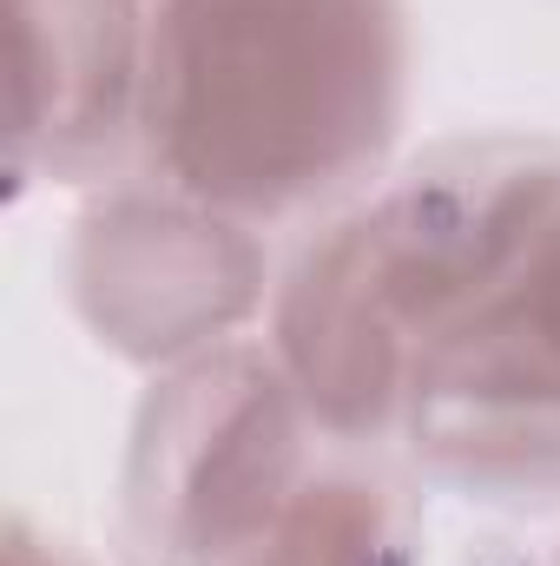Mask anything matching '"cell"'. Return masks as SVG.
Listing matches in <instances>:
<instances>
[{
    "label": "cell",
    "mask_w": 560,
    "mask_h": 566,
    "mask_svg": "<svg viewBox=\"0 0 560 566\" xmlns=\"http://www.w3.org/2000/svg\"><path fill=\"white\" fill-rule=\"evenodd\" d=\"M409 60V0H158L145 178L251 231L297 224L383 171Z\"/></svg>",
    "instance_id": "6da1fadb"
},
{
    "label": "cell",
    "mask_w": 560,
    "mask_h": 566,
    "mask_svg": "<svg viewBox=\"0 0 560 566\" xmlns=\"http://www.w3.org/2000/svg\"><path fill=\"white\" fill-rule=\"evenodd\" d=\"M560 211V139L475 133L370 185L283 277L271 349L317 428H403L422 363L501 290Z\"/></svg>",
    "instance_id": "7a4b0ae2"
},
{
    "label": "cell",
    "mask_w": 560,
    "mask_h": 566,
    "mask_svg": "<svg viewBox=\"0 0 560 566\" xmlns=\"http://www.w3.org/2000/svg\"><path fill=\"white\" fill-rule=\"evenodd\" d=\"M310 402L271 343H218L145 389L120 541L133 566H231L310 481Z\"/></svg>",
    "instance_id": "3957f363"
},
{
    "label": "cell",
    "mask_w": 560,
    "mask_h": 566,
    "mask_svg": "<svg viewBox=\"0 0 560 566\" xmlns=\"http://www.w3.org/2000/svg\"><path fill=\"white\" fill-rule=\"evenodd\" d=\"M403 434L435 481L475 501H560V211L422 363Z\"/></svg>",
    "instance_id": "277c9868"
},
{
    "label": "cell",
    "mask_w": 560,
    "mask_h": 566,
    "mask_svg": "<svg viewBox=\"0 0 560 566\" xmlns=\"http://www.w3.org/2000/svg\"><path fill=\"white\" fill-rule=\"evenodd\" d=\"M258 303V231L158 178L100 191L73 231V310L100 349L139 369H178L218 343H238Z\"/></svg>",
    "instance_id": "5b68a950"
},
{
    "label": "cell",
    "mask_w": 560,
    "mask_h": 566,
    "mask_svg": "<svg viewBox=\"0 0 560 566\" xmlns=\"http://www.w3.org/2000/svg\"><path fill=\"white\" fill-rule=\"evenodd\" d=\"M158 0H7L13 185L100 178L139 139Z\"/></svg>",
    "instance_id": "8992f818"
},
{
    "label": "cell",
    "mask_w": 560,
    "mask_h": 566,
    "mask_svg": "<svg viewBox=\"0 0 560 566\" xmlns=\"http://www.w3.org/2000/svg\"><path fill=\"white\" fill-rule=\"evenodd\" d=\"M231 566H422L416 501L376 468H310L297 501Z\"/></svg>",
    "instance_id": "52a82bcc"
},
{
    "label": "cell",
    "mask_w": 560,
    "mask_h": 566,
    "mask_svg": "<svg viewBox=\"0 0 560 566\" xmlns=\"http://www.w3.org/2000/svg\"><path fill=\"white\" fill-rule=\"evenodd\" d=\"M7 566H93V560H80L66 541L40 534L27 514H13V521H7Z\"/></svg>",
    "instance_id": "ba28073f"
},
{
    "label": "cell",
    "mask_w": 560,
    "mask_h": 566,
    "mask_svg": "<svg viewBox=\"0 0 560 566\" xmlns=\"http://www.w3.org/2000/svg\"><path fill=\"white\" fill-rule=\"evenodd\" d=\"M554 566H560V554H554Z\"/></svg>",
    "instance_id": "9c48e42d"
}]
</instances>
